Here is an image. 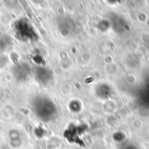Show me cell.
Wrapping results in <instances>:
<instances>
[{
  "mask_svg": "<svg viewBox=\"0 0 149 149\" xmlns=\"http://www.w3.org/2000/svg\"><path fill=\"white\" fill-rule=\"evenodd\" d=\"M35 76H36L37 79L38 80V82L45 84V83H47L51 80L52 73L51 72V71L49 69L41 66L36 70Z\"/></svg>",
  "mask_w": 149,
  "mask_h": 149,
  "instance_id": "3957f363",
  "label": "cell"
},
{
  "mask_svg": "<svg viewBox=\"0 0 149 149\" xmlns=\"http://www.w3.org/2000/svg\"><path fill=\"white\" fill-rule=\"evenodd\" d=\"M16 36L22 41H34L38 38L32 24L25 18L17 20L13 26Z\"/></svg>",
  "mask_w": 149,
  "mask_h": 149,
  "instance_id": "7a4b0ae2",
  "label": "cell"
},
{
  "mask_svg": "<svg viewBox=\"0 0 149 149\" xmlns=\"http://www.w3.org/2000/svg\"><path fill=\"white\" fill-rule=\"evenodd\" d=\"M31 107L36 117L44 122L53 120L58 114L55 103L45 96L36 97L31 103Z\"/></svg>",
  "mask_w": 149,
  "mask_h": 149,
  "instance_id": "6da1fadb",
  "label": "cell"
}]
</instances>
